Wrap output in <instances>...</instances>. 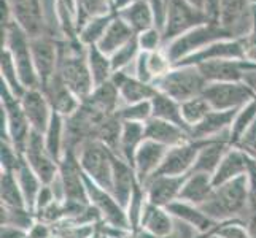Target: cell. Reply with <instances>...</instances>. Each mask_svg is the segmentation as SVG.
Segmentation results:
<instances>
[{
    "mask_svg": "<svg viewBox=\"0 0 256 238\" xmlns=\"http://www.w3.org/2000/svg\"><path fill=\"white\" fill-rule=\"evenodd\" d=\"M138 54H140V45H138V40L136 35L128 45H124L121 49L114 52L113 56H110L113 72L116 73V72H121V70H128V67L130 64H136Z\"/></svg>",
    "mask_w": 256,
    "mask_h": 238,
    "instance_id": "50",
    "label": "cell"
},
{
    "mask_svg": "<svg viewBox=\"0 0 256 238\" xmlns=\"http://www.w3.org/2000/svg\"><path fill=\"white\" fill-rule=\"evenodd\" d=\"M137 183H138V180H137L134 167H132L129 162H126L122 157H120L118 154H114L113 178H112V191L110 192L124 208L129 204Z\"/></svg>",
    "mask_w": 256,
    "mask_h": 238,
    "instance_id": "25",
    "label": "cell"
},
{
    "mask_svg": "<svg viewBox=\"0 0 256 238\" xmlns=\"http://www.w3.org/2000/svg\"><path fill=\"white\" fill-rule=\"evenodd\" d=\"M112 11L110 0H76V27L78 32L83 25L96 16L108 14Z\"/></svg>",
    "mask_w": 256,
    "mask_h": 238,
    "instance_id": "45",
    "label": "cell"
},
{
    "mask_svg": "<svg viewBox=\"0 0 256 238\" xmlns=\"http://www.w3.org/2000/svg\"><path fill=\"white\" fill-rule=\"evenodd\" d=\"M234 146L242 149L245 154H248L256 159V121L248 127V130L245 132Z\"/></svg>",
    "mask_w": 256,
    "mask_h": 238,
    "instance_id": "56",
    "label": "cell"
},
{
    "mask_svg": "<svg viewBox=\"0 0 256 238\" xmlns=\"http://www.w3.org/2000/svg\"><path fill=\"white\" fill-rule=\"evenodd\" d=\"M30 124L22 110L21 100L0 83V137L2 142H10L22 154L30 135Z\"/></svg>",
    "mask_w": 256,
    "mask_h": 238,
    "instance_id": "3",
    "label": "cell"
},
{
    "mask_svg": "<svg viewBox=\"0 0 256 238\" xmlns=\"http://www.w3.org/2000/svg\"><path fill=\"white\" fill-rule=\"evenodd\" d=\"M228 38H234V37L226 29H223L220 22L208 21L206 24H200L198 27L184 32L180 37H176L170 43L164 45L162 49L174 65L178 60L204 49L206 46L212 45V43L220 40H228Z\"/></svg>",
    "mask_w": 256,
    "mask_h": 238,
    "instance_id": "5",
    "label": "cell"
},
{
    "mask_svg": "<svg viewBox=\"0 0 256 238\" xmlns=\"http://www.w3.org/2000/svg\"><path fill=\"white\" fill-rule=\"evenodd\" d=\"M54 202H56V199L50 188V184H43V188L37 197V202H35V215H37L38 211L45 210L46 207H50L51 204H54Z\"/></svg>",
    "mask_w": 256,
    "mask_h": 238,
    "instance_id": "58",
    "label": "cell"
},
{
    "mask_svg": "<svg viewBox=\"0 0 256 238\" xmlns=\"http://www.w3.org/2000/svg\"><path fill=\"white\" fill-rule=\"evenodd\" d=\"M169 213L176 219L184 224L191 226L192 229H196L199 234H210L215 231V227L218 226L202 211L200 207L188 204V202L176 200L172 205L167 207Z\"/></svg>",
    "mask_w": 256,
    "mask_h": 238,
    "instance_id": "27",
    "label": "cell"
},
{
    "mask_svg": "<svg viewBox=\"0 0 256 238\" xmlns=\"http://www.w3.org/2000/svg\"><path fill=\"white\" fill-rule=\"evenodd\" d=\"M22 154L10 143V142H0V167L2 172H16L22 162Z\"/></svg>",
    "mask_w": 256,
    "mask_h": 238,
    "instance_id": "52",
    "label": "cell"
},
{
    "mask_svg": "<svg viewBox=\"0 0 256 238\" xmlns=\"http://www.w3.org/2000/svg\"><path fill=\"white\" fill-rule=\"evenodd\" d=\"M58 76L78 99L84 102L94 91L92 76L88 65V46L76 40H59Z\"/></svg>",
    "mask_w": 256,
    "mask_h": 238,
    "instance_id": "1",
    "label": "cell"
},
{
    "mask_svg": "<svg viewBox=\"0 0 256 238\" xmlns=\"http://www.w3.org/2000/svg\"><path fill=\"white\" fill-rule=\"evenodd\" d=\"M83 103H86L88 107H91L96 113H99L100 116L107 118L120 110L121 99H120L116 86H114V83L110 79L108 83L94 87L91 95L88 97Z\"/></svg>",
    "mask_w": 256,
    "mask_h": 238,
    "instance_id": "33",
    "label": "cell"
},
{
    "mask_svg": "<svg viewBox=\"0 0 256 238\" xmlns=\"http://www.w3.org/2000/svg\"><path fill=\"white\" fill-rule=\"evenodd\" d=\"M0 238H29V232L12 226H2V229H0Z\"/></svg>",
    "mask_w": 256,
    "mask_h": 238,
    "instance_id": "59",
    "label": "cell"
},
{
    "mask_svg": "<svg viewBox=\"0 0 256 238\" xmlns=\"http://www.w3.org/2000/svg\"><path fill=\"white\" fill-rule=\"evenodd\" d=\"M136 32L132 30L129 25L121 19V17L114 16V19L108 25V29L105 30L104 37L97 43V48H99L104 54L113 56L118 49H121L124 45L136 37Z\"/></svg>",
    "mask_w": 256,
    "mask_h": 238,
    "instance_id": "34",
    "label": "cell"
},
{
    "mask_svg": "<svg viewBox=\"0 0 256 238\" xmlns=\"http://www.w3.org/2000/svg\"><path fill=\"white\" fill-rule=\"evenodd\" d=\"M112 81L114 83L121 99V105L138 103L145 100H152L154 94L158 92L153 84H146L140 81L134 75L128 73L126 70L113 73Z\"/></svg>",
    "mask_w": 256,
    "mask_h": 238,
    "instance_id": "23",
    "label": "cell"
},
{
    "mask_svg": "<svg viewBox=\"0 0 256 238\" xmlns=\"http://www.w3.org/2000/svg\"><path fill=\"white\" fill-rule=\"evenodd\" d=\"M121 130H122V121L116 116V113L107 116L97 129L96 140L107 146L112 153L118 154L120 151V140H121Z\"/></svg>",
    "mask_w": 256,
    "mask_h": 238,
    "instance_id": "41",
    "label": "cell"
},
{
    "mask_svg": "<svg viewBox=\"0 0 256 238\" xmlns=\"http://www.w3.org/2000/svg\"><path fill=\"white\" fill-rule=\"evenodd\" d=\"M84 183H86L88 197H90V204L100 215L102 219L100 226H105L108 229H116V231H130L126 208L114 199L113 194L107 189L100 188L99 184H96L90 178H86V176H84Z\"/></svg>",
    "mask_w": 256,
    "mask_h": 238,
    "instance_id": "9",
    "label": "cell"
},
{
    "mask_svg": "<svg viewBox=\"0 0 256 238\" xmlns=\"http://www.w3.org/2000/svg\"><path fill=\"white\" fill-rule=\"evenodd\" d=\"M137 40H138V45H140V51H145V52L160 51L164 46L162 32L158 27L148 29L142 33H137Z\"/></svg>",
    "mask_w": 256,
    "mask_h": 238,
    "instance_id": "55",
    "label": "cell"
},
{
    "mask_svg": "<svg viewBox=\"0 0 256 238\" xmlns=\"http://www.w3.org/2000/svg\"><path fill=\"white\" fill-rule=\"evenodd\" d=\"M88 65H90V72L92 76L94 87L108 83L113 78V67L110 56L104 54V52L97 48V45L88 46Z\"/></svg>",
    "mask_w": 256,
    "mask_h": 238,
    "instance_id": "39",
    "label": "cell"
},
{
    "mask_svg": "<svg viewBox=\"0 0 256 238\" xmlns=\"http://www.w3.org/2000/svg\"><path fill=\"white\" fill-rule=\"evenodd\" d=\"M13 21L28 33L29 38L48 33L43 0H5Z\"/></svg>",
    "mask_w": 256,
    "mask_h": 238,
    "instance_id": "12",
    "label": "cell"
},
{
    "mask_svg": "<svg viewBox=\"0 0 256 238\" xmlns=\"http://www.w3.org/2000/svg\"><path fill=\"white\" fill-rule=\"evenodd\" d=\"M250 205V188L246 175L215 186L212 196L206 204H202V211L216 224L240 219L239 216Z\"/></svg>",
    "mask_w": 256,
    "mask_h": 238,
    "instance_id": "2",
    "label": "cell"
},
{
    "mask_svg": "<svg viewBox=\"0 0 256 238\" xmlns=\"http://www.w3.org/2000/svg\"><path fill=\"white\" fill-rule=\"evenodd\" d=\"M172 67L174 65L170 62V59L167 57V54L164 52V49L148 52V68L154 81L158 78H161L162 75H166Z\"/></svg>",
    "mask_w": 256,
    "mask_h": 238,
    "instance_id": "54",
    "label": "cell"
},
{
    "mask_svg": "<svg viewBox=\"0 0 256 238\" xmlns=\"http://www.w3.org/2000/svg\"><path fill=\"white\" fill-rule=\"evenodd\" d=\"M186 176H166V175L152 176L148 181L142 184L148 202L152 205L162 207V208L172 205L174 202L180 199L182 188Z\"/></svg>",
    "mask_w": 256,
    "mask_h": 238,
    "instance_id": "17",
    "label": "cell"
},
{
    "mask_svg": "<svg viewBox=\"0 0 256 238\" xmlns=\"http://www.w3.org/2000/svg\"><path fill=\"white\" fill-rule=\"evenodd\" d=\"M114 16H116L114 13H108V14L91 17V19L82 27V30L78 32V38H80V41L83 43L84 46L97 45L99 40L104 37L105 30L108 29V25L112 24V21L114 19Z\"/></svg>",
    "mask_w": 256,
    "mask_h": 238,
    "instance_id": "43",
    "label": "cell"
},
{
    "mask_svg": "<svg viewBox=\"0 0 256 238\" xmlns=\"http://www.w3.org/2000/svg\"><path fill=\"white\" fill-rule=\"evenodd\" d=\"M59 175L62 178L66 189V204L91 205L88 197L84 175L82 172L78 157L74 153H66L59 162Z\"/></svg>",
    "mask_w": 256,
    "mask_h": 238,
    "instance_id": "14",
    "label": "cell"
},
{
    "mask_svg": "<svg viewBox=\"0 0 256 238\" xmlns=\"http://www.w3.org/2000/svg\"><path fill=\"white\" fill-rule=\"evenodd\" d=\"M116 116L122 122H145L152 119V100L130 103V105H121L116 111Z\"/></svg>",
    "mask_w": 256,
    "mask_h": 238,
    "instance_id": "49",
    "label": "cell"
},
{
    "mask_svg": "<svg viewBox=\"0 0 256 238\" xmlns=\"http://www.w3.org/2000/svg\"><path fill=\"white\" fill-rule=\"evenodd\" d=\"M256 121V100H252L236 113L234 121L231 124V130H229V140L231 145L234 146L240 140V137L245 134L248 127Z\"/></svg>",
    "mask_w": 256,
    "mask_h": 238,
    "instance_id": "46",
    "label": "cell"
},
{
    "mask_svg": "<svg viewBox=\"0 0 256 238\" xmlns=\"http://www.w3.org/2000/svg\"><path fill=\"white\" fill-rule=\"evenodd\" d=\"M192 6H196L198 10L204 11L210 21L218 22L220 14V0H186Z\"/></svg>",
    "mask_w": 256,
    "mask_h": 238,
    "instance_id": "57",
    "label": "cell"
},
{
    "mask_svg": "<svg viewBox=\"0 0 256 238\" xmlns=\"http://www.w3.org/2000/svg\"><path fill=\"white\" fill-rule=\"evenodd\" d=\"M0 200L4 207L10 208H28L20 188V183L13 172L0 173Z\"/></svg>",
    "mask_w": 256,
    "mask_h": 238,
    "instance_id": "40",
    "label": "cell"
},
{
    "mask_svg": "<svg viewBox=\"0 0 256 238\" xmlns=\"http://www.w3.org/2000/svg\"><path fill=\"white\" fill-rule=\"evenodd\" d=\"M218 59H234V60H245L244 59V49L239 38H228V40H220L212 43V45L206 46L194 54L178 60L174 65H200L204 62H210V60H218Z\"/></svg>",
    "mask_w": 256,
    "mask_h": 238,
    "instance_id": "19",
    "label": "cell"
},
{
    "mask_svg": "<svg viewBox=\"0 0 256 238\" xmlns=\"http://www.w3.org/2000/svg\"><path fill=\"white\" fill-rule=\"evenodd\" d=\"M0 223L2 226H12L22 229V231L30 232V229L38 221L35 211L29 208H10V207H0Z\"/></svg>",
    "mask_w": 256,
    "mask_h": 238,
    "instance_id": "44",
    "label": "cell"
},
{
    "mask_svg": "<svg viewBox=\"0 0 256 238\" xmlns=\"http://www.w3.org/2000/svg\"><path fill=\"white\" fill-rule=\"evenodd\" d=\"M210 111H212V107L204 99V95L194 97V99H190L182 103V116L184 122H186V126L190 127V132L194 126H198Z\"/></svg>",
    "mask_w": 256,
    "mask_h": 238,
    "instance_id": "48",
    "label": "cell"
},
{
    "mask_svg": "<svg viewBox=\"0 0 256 238\" xmlns=\"http://www.w3.org/2000/svg\"><path fill=\"white\" fill-rule=\"evenodd\" d=\"M239 110H228V111L212 110L198 126H194L191 129L190 132L191 140H194V142L226 140V142L231 143V140H229V130H231V124L234 121L236 113Z\"/></svg>",
    "mask_w": 256,
    "mask_h": 238,
    "instance_id": "16",
    "label": "cell"
},
{
    "mask_svg": "<svg viewBox=\"0 0 256 238\" xmlns=\"http://www.w3.org/2000/svg\"><path fill=\"white\" fill-rule=\"evenodd\" d=\"M250 3H252V6H256V0H250Z\"/></svg>",
    "mask_w": 256,
    "mask_h": 238,
    "instance_id": "60",
    "label": "cell"
},
{
    "mask_svg": "<svg viewBox=\"0 0 256 238\" xmlns=\"http://www.w3.org/2000/svg\"><path fill=\"white\" fill-rule=\"evenodd\" d=\"M20 100L26 113V118H28L30 124V129L34 132L45 134V130L48 129L50 121L52 118V113H54L46 99V95L43 94L40 87L38 89H28Z\"/></svg>",
    "mask_w": 256,
    "mask_h": 238,
    "instance_id": "20",
    "label": "cell"
},
{
    "mask_svg": "<svg viewBox=\"0 0 256 238\" xmlns=\"http://www.w3.org/2000/svg\"><path fill=\"white\" fill-rule=\"evenodd\" d=\"M239 41L244 49V59L246 62L256 65V6H253L252 27L246 30L245 35H242Z\"/></svg>",
    "mask_w": 256,
    "mask_h": 238,
    "instance_id": "53",
    "label": "cell"
},
{
    "mask_svg": "<svg viewBox=\"0 0 256 238\" xmlns=\"http://www.w3.org/2000/svg\"><path fill=\"white\" fill-rule=\"evenodd\" d=\"M0 76H2V83L18 97V99H21L24 92L28 91L21 83L16 64L10 54V51L6 48H2V54H0Z\"/></svg>",
    "mask_w": 256,
    "mask_h": 238,
    "instance_id": "42",
    "label": "cell"
},
{
    "mask_svg": "<svg viewBox=\"0 0 256 238\" xmlns=\"http://www.w3.org/2000/svg\"><path fill=\"white\" fill-rule=\"evenodd\" d=\"M231 146L232 145L226 142V140H207V142H202L196 164L192 167V172L207 173L214 176L222 159Z\"/></svg>",
    "mask_w": 256,
    "mask_h": 238,
    "instance_id": "32",
    "label": "cell"
},
{
    "mask_svg": "<svg viewBox=\"0 0 256 238\" xmlns=\"http://www.w3.org/2000/svg\"><path fill=\"white\" fill-rule=\"evenodd\" d=\"M18 183H20V188L22 191V196L26 200V205H28L29 210L35 211V202H37L38 194L43 188L42 180L37 176L30 167L28 165V162L22 159V162L20 165V169L14 172Z\"/></svg>",
    "mask_w": 256,
    "mask_h": 238,
    "instance_id": "38",
    "label": "cell"
},
{
    "mask_svg": "<svg viewBox=\"0 0 256 238\" xmlns=\"http://www.w3.org/2000/svg\"><path fill=\"white\" fill-rule=\"evenodd\" d=\"M45 145L48 153L56 159L58 162L64 157V145H66V118L58 113H52L50 126L45 130Z\"/></svg>",
    "mask_w": 256,
    "mask_h": 238,
    "instance_id": "37",
    "label": "cell"
},
{
    "mask_svg": "<svg viewBox=\"0 0 256 238\" xmlns=\"http://www.w3.org/2000/svg\"><path fill=\"white\" fill-rule=\"evenodd\" d=\"M207 83H239L244 81L246 73L245 60L218 59L196 65Z\"/></svg>",
    "mask_w": 256,
    "mask_h": 238,
    "instance_id": "22",
    "label": "cell"
},
{
    "mask_svg": "<svg viewBox=\"0 0 256 238\" xmlns=\"http://www.w3.org/2000/svg\"><path fill=\"white\" fill-rule=\"evenodd\" d=\"M146 205H148V199H146L145 189L142 184L137 183L134 192H132V197L126 207L128 221H129L132 232H138L140 221H142V216H144V211H145Z\"/></svg>",
    "mask_w": 256,
    "mask_h": 238,
    "instance_id": "47",
    "label": "cell"
},
{
    "mask_svg": "<svg viewBox=\"0 0 256 238\" xmlns=\"http://www.w3.org/2000/svg\"><path fill=\"white\" fill-rule=\"evenodd\" d=\"M214 235L216 238H253L248 227L240 219L218 224L214 231Z\"/></svg>",
    "mask_w": 256,
    "mask_h": 238,
    "instance_id": "51",
    "label": "cell"
},
{
    "mask_svg": "<svg viewBox=\"0 0 256 238\" xmlns=\"http://www.w3.org/2000/svg\"><path fill=\"white\" fill-rule=\"evenodd\" d=\"M175 227V219L169 213V210L162 207L152 205L148 202V205L144 211L142 221H140V234H146L150 237H167Z\"/></svg>",
    "mask_w": 256,
    "mask_h": 238,
    "instance_id": "28",
    "label": "cell"
},
{
    "mask_svg": "<svg viewBox=\"0 0 256 238\" xmlns=\"http://www.w3.org/2000/svg\"><path fill=\"white\" fill-rule=\"evenodd\" d=\"M202 142H190L172 146L167 149L166 157L154 175H166V176H186L192 172V167L196 164V159L199 154V149ZM153 175V176H154Z\"/></svg>",
    "mask_w": 256,
    "mask_h": 238,
    "instance_id": "15",
    "label": "cell"
},
{
    "mask_svg": "<svg viewBox=\"0 0 256 238\" xmlns=\"http://www.w3.org/2000/svg\"><path fill=\"white\" fill-rule=\"evenodd\" d=\"M208 238H216V237H215V235H214V232H212V234H210V237H208Z\"/></svg>",
    "mask_w": 256,
    "mask_h": 238,
    "instance_id": "61",
    "label": "cell"
},
{
    "mask_svg": "<svg viewBox=\"0 0 256 238\" xmlns=\"http://www.w3.org/2000/svg\"><path fill=\"white\" fill-rule=\"evenodd\" d=\"M76 157L86 178H90L104 189L112 191L114 153L104 146L99 140H90L80 148Z\"/></svg>",
    "mask_w": 256,
    "mask_h": 238,
    "instance_id": "7",
    "label": "cell"
},
{
    "mask_svg": "<svg viewBox=\"0 0 256 238\" xmlns=\"http://www.w3.org/2000/svg\"><path fill=\"white\" fill-rule=\"evenodd\" d=\"M152 118L172 122V124L190 132V127L182 116V103L167 97L166 94L156 92L152 99Z\"/></svg>",
    "mask_w": 256,
    "mask_h": 238,
    "instance_id": "36",
    "label": "cell"
},
{
    "mask_svg": "<svg viewBox=\"0 0 256 238\" xmlns=\"http://www.w3.org/2000/svg\"><path fill=\"white\" fill-rule=\"evenodd\" d=\"M202 95L210 103L212 110H218V111L239 110L248 102L256 100L254 92L245 81L208 83Z\"/></svg>",
    "mask_w": 256,
    "mask_h": 238,
    "instance_id": "10",
    "label": "cell"
},
{
    "mask_svg": "<svg viewBox=\"0 0 256 238\" xmlns=\"http://www.w3.org/2000/svg\"><path fill=\"white\" fill-rule=\"evenodd\" d=\"M145 140V124L142 122H122L118 156L132 165L138 148L142 146Z\"/></svg>",
    "mask_w": 256,
    "mask_h": 238,
    "instance_id": "35",
    "label": "cell"
},
{
    "mask_svg": "<svg viewBox=\"0 0 256 238\" xmlns=\"http://www.w3.org/2000/svg\"><path fill=\"white\" fill-rule=\"evenodd\" d=\"M246 165H248V156L242 149L231 146L224 154V157L222 159V162H220L216 172L212 176L214 184L220 186V184L240 178V176L246 173Z\"/></svg>",
    "mask_w": 256,
    "mask_h": 238,
    "instance_id": "29",
    "label": "cell"
},
{
    "mask_svg": "<svg viewBox=\"0 0 256 238\" xmlns=\"http://www.w3.org/2000/svg\"><path fill=\"white\" fill-rule=\"evenodd\" d=\"M214 189H215V184H214V180H212V175L191 172L186 178H184L178 200L200 207L202 204H206L208 200Z\"/></svg>",
    "mask_w": 256,
    "mask_h": 238,
    "instance_id": "31",
    "label": "cell"
},
{
    "mask_svg": "<svg viewBox=\"0 0 256 238\" xmlns=\"http://www.w3.org/2000/svg\"><path fill=\"white\" fill-rule=\"evenodd\" d=\"M253 6L250 0H220L218 22L234 38L245 35V22H252Z\"/></svg>",
    "mask_w": 256,
    "mask_h": 238,
    "instance_id": "18",
    "label": "cell"
},
{
    "mask_svg": "<svg viewBox=\"0 0 256 238\" xmlns=\"http://www.w3.org/2000/svg\"><path fill=\"white\" fill-rule=\"evenodd\" d=\"M2 48L10 51L18 68V75L26 89H38L40 81L34 65L30 38L14 21L2 27Z\"/></svg>",
    "mask_w": 256,
    "mask_h": 238,
    "instance_id": "6",
    "label": "cell"
},
{
    "mask_svg": "<svg viewBox=\"0 0 256 238\" xmlns=\"http://www.w3.org/2000/svg\"><path fill=\"white\" fill-rule=\"evenodd\" d=\"M207 84L206 78L194 65H174L166 75L153 83L158 92L166 94L178 103L202 95Z\"/></svg>",
    "mask_w": 256,
    "mask_h": 238,
    "instance_id": "4",
    "label": "cell"
},
{
    "mask_svg": "<svg viewBox=\"0 0 256 238\" xmlns=\"http://www.w3.org/2000/svg\"><path fill=\"white\" fill-rule=\"evenodd\" d=\"M116 16L121 17L136 33H142L148 29L158 27L154 10L150 0H134L124 10L116 13Z\"/></svg>",
    "mask_w": 256,
    "mask_h": 238,
    "instance_id": "30",
    "label": "cell"
},
{
    "mask_svg": "<svg viewBox=\"0 0 256 238\" xmlns=\"http://www.w3.org/2000/svg\"><path fill=\"white\" fill-rule=\"evenodd\" d=\"M210 19L204 11L198 10L186 0H167L166 21L162 27V43L167 45L184 32H188Z\"/></svg>",
    "mask_w": 256,
    "mask_h": 238,
    "instance_id": "8",
    "label": "cell"
},
{
    "mask_svg": "<svg viewBox=\"0 0 256 238\" xmlns=\"http://www.w3.org/2000/svg\"><path fill=\"white\" fill-rule=\"evenodd\" d=\"M30 49H32L34 65L35 70H37L40 87H42L58 73V62H59L58 38H54V35L51 33H43L40 37L30 38Z\"/></svg>",
    "mask_w": 256,
    "mask_h": 238,
    "instance_id": "13",
    "label": "cell"
},
{
    "mask_svg": "<svg viewBox=\"0 0 256 238\" xmlns=\"http://www.w3.org/2000/svg\"><path fill=\"white\" fill-rule=\"evenodd\" d=\"M167 149L169 148H166L156 142H152V140H145L142 146L138 148L132 167H134L140 184L148 181L158 172V169L161 167L166 157Z\"/></svg>",
    "mask_w": 256,
    "mask_h": 238,
    "instance_id": "24",
    "label": "cell"
},
{
    "mask_svg": "<svg viewBox=\"0 0 256 238\" xmlns=\"http://www.w3.org/2000/svg\"><path fill=\"white\" fill-rule=\"evenodd\" d=\"M145 138L166 148H172L190 142L191 135L188 130L175 126L172 122L152 118L145 122Z\"/></svg>",
    "mask_w": 256,
    "mask_h": 238,
    "instance_id": "26",
    "label": "cell"
},
{
    "mask_svg": "<svg viewBox=\"0 0 256 238\" xmlns=\"http://www.w3.org/2000/svg\"><path fill=\"white\" fill-rule=\"evenodd\" d=\"M22 157L43 184H50L59 173V162L48 153L45 137L40 132H30Z\"/></svg>",
    "mask_w": 256,
    "mask_h": 238,
    "instance_id": "11",
    "label": "cell"
},
{
    "mask_svg": "<svg viewBox=\"0 0 256 238\" xmlns=\"http://www.w3.org/2000/svg\"><path fill=\"white\" fill-rule=\"evenodd\" d=\"M40 89L46 95L52 111L60 114V116H64V118H70L72 114H75L78 110H80L82 103H83L62 83V79L58 76V73L52 76L45 86H42Z\"/></svg>",
    "mask_w": 256,
    "mask_h": 238,
    "instance_id": "21",
    "label": "cell"
}]
</instances>
